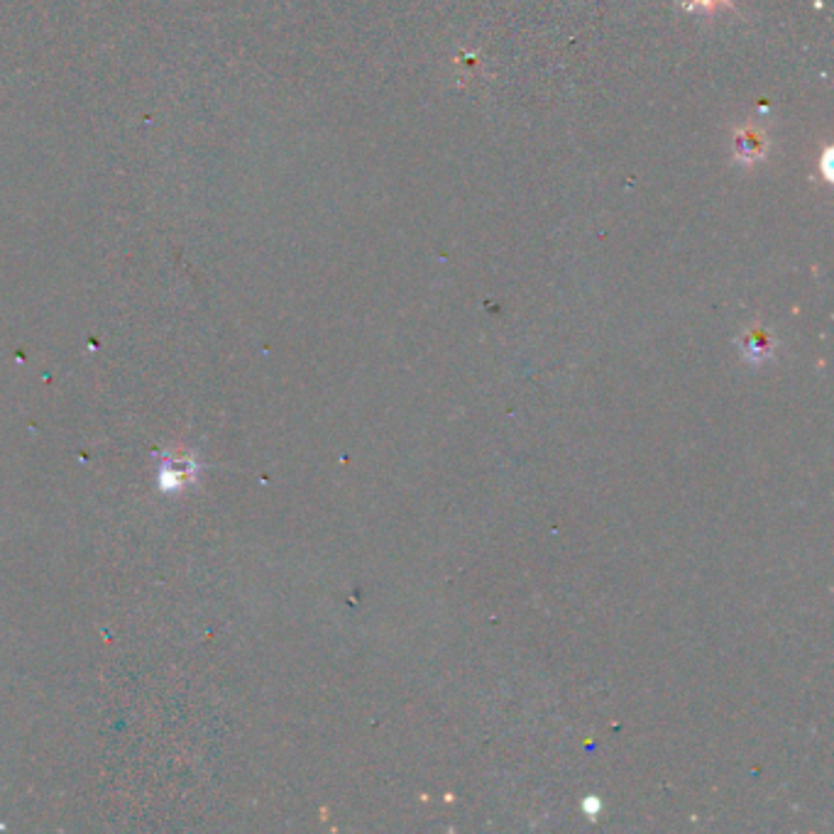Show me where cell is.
<instances>
[{
    "instance_id": "obj_1",
    "label": "cell",
    "mask_w": 834,
    "mask_h": 834,
    "mask_svg": "<svg viewBox=\"0 0 834 834\" xmlns=\"http://www.w3.org/2000/svg\"><path fill=\"white\" fill-rule=\"evenodd\" d=\"M764 152H766V137L761 130L744 128L742 133H737V137H734V157H737L739 162H744V164L756 162V159L764 157Z\"/></svg>"
},
{
    "instance_id": "obj_2",
    "label": "cell",
    "mask_w": 834,
    "mask_h": 834,
    "mask_svg": "<svg viewBox=\"0 0 834 834\" xmlns=\"http://www.w3.org/2000/svg\"><path fill=\"white\" fill-rule=\"evenodd\" d=\"M695 5H698V8H715V5H720V0H695Z\"/></svg>"
}]
</instances>
